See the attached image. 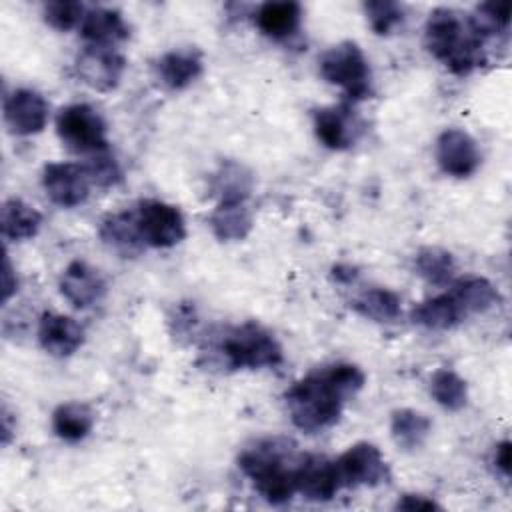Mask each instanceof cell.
<instances>
[{
	"label": "cell",
	"instance_id": "23",
	"mask_svg": "<svg viewBox=\"0 0 512 512\" xmlns=\"http://www.w3.org/2000/svg\"><path fill=\"white\" fill-rule=\"evenodd\" d=\"M448 292L462 306L466 316L486 312L492 306L500 304V294H498L496 286L488 278H482V276L458 278L450 284Z\"/></svg>",
	"mask_w": 512,
	"mask_h": 512
},
{
	"label": "cell",
	"instance_id": "20",
	"mask_svg": "<svg viewBox=\"0 0 512 512\" xmlns=\"http://www.w3.org/2000/svg\"><path fill=\"white\" fill-rule=\"evenodd\" d=\"M252 188H254L252 172L236 160H224L210 180V190L218 198V204L246 202Z\"/></svg>",
	"mask_w": 512,
	"mask_h": 512
},
{
	"label": "cell",
	"instance_id": "21",
	"mask_svg": "<svg viewBox=\"0 0 512 512\" xmlns=\"http://www.w3.org/2000/svg\"><path fill=\"white\" fill-rule=\"evenodd\" d=\"M410 318L414 324L424 326L428 330H450L466 318V312L450 292H444L434 298L418 302L410 310Z\"/></svg>",
	"mask_w": 512,
	"mask_h": 512
},
{
	"label": "cell",
	"instance_id": "33",
	"mask_svg": "<svg viewBox=\"0 0 512 512\" xmlns=\"http://www.w3.org/2000/svg\"><path fill=\"white\" fill-rule=\"evenodd\" d=\"M84 168H86V172L90 176V182L100 186V188L114 186V184H118L122 180L120 166H118V162L114 160V156L108 150L92 154L88 164H84Z\"/></svg>",
	"mask_w": 512,
	"mask_h": 512
},
{
	"label": "cell",
	"instance_id": "17",
	"mask_svg": "<svg viewBox=\"0 0 512 512\" xmlns=\"http://www.w3.org/2000/svg\"><path fill=\"white\" fill-rule=\"evenodd\" d=\"M202 54L194 48H178L162 54L156 62L158 80L170 90L190 86L202 74Z\"/></svg>",
	"mask_w": 512,
	"mask_h": 512
},
{
	"label": "cell",
	"instance_id": "35",
	"mask_svg": "<svg viewBox=\"0 0 512 512\" xmlns=\"http://www.w3.org/2000/svg\"><path fill=\"white\" fill-rule=\"evenodd\" d=\"M18 290V278H16V272L12 270V264H10V258L6 256L4 258V270H2V300L8 302L10 296Z\"/></svg>",
	"mask_w": 512,
	"mask_h": 512
},
{
	"label": "cell",
	"instance_id": "36",
	"mask_svg": "<svg viewBox=\"0 0 512 512\" xmlns=\"http://www.w3.org/2000/svg\"><path fill=\"white\" fill-rule=\"evenodd\" d=\"M494 464L496 468L504 474V476H510V470H512V456H510V442L508 440H502L496 450H494Z\"/></svg>",
	"mask_w": 512,
	"mask_h": 512
},
{
	"label": "cell",
	"instance_id": "28",
	"mask_svg": "<svg viewBox=\"0 0 512 512\" xmlns=\"http://www.w3.org/2000/svg\"><path fill=\"white\" fill-rule=\"evenodd\" d=\"M400 304V296L388 288H368L352 300V308L374 322L398 320Z\"/></svg>",
	"mask_w": 512,
	"mask_h": 512
},
{
	"label": "cell",
	"instance_id": "10",
	"mask_svg": "<svg viewBox=\"0 0 512 512\" xmlns=\"http://www.w3.org/2000/svg\"><path fill=\"white\" fill-rule=\"evenodd\" d=\"M90 186V176L80 164L50 162L42 170V188L46 196L62 208L82 204L90 194Z\"/></svg>",
	"mask_w": 512,
	"mask_h": 512
},
{
	"label": "cell",
	"instance_id": "34",
	"mask_svg": "<svg viewBox=\"0 0 512 512\" xmlns=\"http://www.w3.org/2000/svg\"><path fill=\"white\" fill-rule=\"evenodd\" d=\"M396 508L400 510H434V508H440V504H436L432 498H426L422 494H404Z\"/></svg>",
	"mask_w": 512,
	"mask_h": 512
},
{
	"label": "cell",
	"instance_id": "32",
	"mask_svg": "<svg viewBox=\"0 0 512 512\" xmlns=\"http://www.w3.org/2000/svg\"><path fill=\"white\" fill-rule=\"evenodd\" d=\"M362 8H364L370 28L380 36L390 34L404 18L402 6L398 2H390V0H370V2H364Z\"/></svg>",
	"mask_w": 512,
	"mask_h": 512
},
{
	"label": "cell",
	"instance_id": "8",
	"mask_svg": "<svg viewBox=\"0 0 512 512\" xmlns=\"http://www.w3.org/2000/svg\"><path fill=\"white\" fill-rule=\"evenodd\" d=\"M342 486H378L388 478V466L378 450L370 442H358L342 452L334 460Z\"/></svg>",
	"mask_w": 512,
	"mask_h": 512
},
{
	"label": "cell",
	"instance_id": "22",
	"mask_svg": "<svg viewBox=\"0 0 512 512\" xmlns=\"http://www.w3.org/2000/svg\"><path fill=\"white\" fill-rule=\"evenodd\" d=\"M100 238L108 248L122 254L124 258L136 256L144 248V242L136 228L134 210L116 212V214L106 216L100 224Z\"/></svg>",
	"mask_w": 512,
	"mask_h": 512
},
{
	"label": "cell",
	"instance_id": "7",
	"mask_svg": "<svg viewBox=\"0 0 512 512\" xmlns=\"http://www.w3.org/2000/svg\"><path fill=\"white\" fill-rule=\"evenodd\" d=\"M136 228L144 246L172 248L186 236L182 212L162 200H142L134 208Z\"/></svg>",
	"mask_w": 512,
	"mask_h": 512
},
{
	"label": "cell",
	"instance_id": "2",
	"mask_svg": "<svg viewBox=\"0 0 512 512\" xmlns=\"http://www.w3.org/2000/svg\"><path fill=\"white\" fill-rule=\"evenodd\" d=\"M484 40L470 16L452 8H436L426 20V48L456 76H466L484 64Z\"/></svg>",
	"mask_w": 512,
	"mask_h": 512
},
{
	"label": "cell",
	"instance_id": "25",
	"mask_svg": "<svg viewBox=\"0 0 512 512\" xmlns=\"http://www.w3.org/2000/svg\"><path fill=\"white\" fill-rule=\"evenodd\" d=\"M2 234L6 240L22 242L38 234L42 226V214L20 198H10L2 206Z\"/></svg>",
	"mask_w": 512,
	"mask_h": 512
},
{
	"label": "cell",
	"instance_id": "4",
	"mask_svg": "<svg viewBox=\"0 0 512 512\" xmlns=\"http://www.w3.org/2000/svg\"><path fill=\"white\" fill-rule=\"evenodd\" d=\"M216 352L230 370L274 368L284 360L280 342L256 322L226 328L216 342Z\"/></svg>",
	"mask_w": 512,
	"mask_h": 512
},
{
	"label": "cell",
	"instance_id": "1",
	"mask_svg": "<svg viewBox=\"0 0 512 512\" xmlns=\"http://www.w3.org/2000/svg\"><path fill=\"white\" fill-rule=\"evenodd\" d=\"M364 382V372L348 362L312 370L284 394L292 424L310 434L330 428L338 422L344 404L362 390Z\"/></svg>",
	"mask_w": 512,
	"mask_h": 512
},
{
	"label": "cell",
	"instance_id": "18",
	"mask_svg": "<svg viewBox=\"0 0 512 512\" xmlns=\"http://www.w3.org/2000/svg\"><path fill=\"white\" fill-rule=\"evenodd\" d=\"M80 34L90 46L114 48L130 36V28L118 10L92 8L80 24Z\"/></svg>",
	"mask_w": 512,
	"mask_h": 512
},
{
	"label": "cell",
	"instance_id": "16",
	"mask_svg": "<svg viewBox=\"0 0 512 512\" xmlns=\"http://www.w3.org/2000/svg\"><path fill=\"white\" fill-rule=\"evenodd\" d=\"M38 340L48 354L66 358L84 344V328L70 316L44 312L38 322Z\"/></svg>",
	"mask_w": 512,
	"mask_h": 512
},
{
	"label": "cell",
	"instance_id": "11",
	"mask_svg": "<svg viewBox=\"0 0 512 512\" xmlns=\"http://www.w3.org/2000/svg\"><path fill=\"white\" fill-rule=\"evenodd\" d=\"M480 160L478 144L466 130L446 128L436 138V162L444 174L466 178L478 170Z\"/></svg>",
	"mask_w": 512,
	"mask_h": 512
},
{
	"label": "cell",
	"instance_id": "6",
	"mask_svg": "<svg viewBox=\"0 0 512 512\" xmlns=\"http://www.w3.org/2000/svg\"><path fill=\"white\" fill-rule=\"evenodd\" d=\"M56 132L62 144L76 154H96L108 150L106 122L90 104L64 106L56 116Z\"/></svg>",
	"mask_w": 512,
	"mask_h": 512
},
{
	"label": "cell",
	"instance_id": "24",
	"mask_svg": "<svg viewBox=\"0 0 512 512\" xmlns=\"http://www.w3.org/2000/svg\"><path fill=\"white\" fill-rule=\"evenodd\" d=\"M94 428V412L84 402H64L52 412V430L64 442H80Z\"/></svg>",
	"mask_w": 512,
	"mask_h": 512
},
{
	"label": "cell",
	"instance_id": "3",
	"mask_svg": "<svg viewBox=\"0 0 512 512\" xmlns=\"http://www.w3.org/2000/svg\"><path fill=\"white\" fill-rule=\"evenodd\" d=\"M298 458L292 440L272 436L242 450L238 466L266 502L284 504L296 494Z\"/></svg>",
	"mask_w": 512,
	"mask_h": 512
},
{
	"label": "cell",
	"instance_id": "9",
	"mask_svg": "<svg viewBox=\"0 0 512 512\" xmlns=\"http://www.w3.org/2000/svg\"><path fill=\"white\" fill-rule=\"evenodd\" d=\"M74 70L78 78L98 92L114 90L126 70V60L116 48L108 46H90L86 44L84 50L76 56Z\"/></svg>",
	"mask_w": 512,
	"mask_h": 512
},
{
	"label": "cell",
	"instance_id": "31",
	"mask_svg": "<svg viewBox=\"0 0 512 512\" xmlns=\"http://www.w3.org/2000/svg\"><path fill=\"white\" fill-rule=\"evenodd\" d=\"M86 12L88 10L84 8V4L72 2V0L46 2L44 8H42V16H44L46 24L52 26L54 30H60V32H68V30L80 26Z\"/></svg>",
	"mask_w": 512,
	"mask_h": 512
},
{
	"label": "cell",
	"instance_id": "14",
	"mask_svg": "<svg viewBox=\"0 0 512 512\" xmlns=\"http://www.w3.org/2000/svg\"><path fill=\"white\" fill-rule=\"evenodd\" d=\"M360 132V122L350 104L326 106L314 112V134L330 150L350 148Z\"/></svg>",
	"mask_w": 512,
	"mask_h": 512
},
{
	"label": "cell",
	"instance_id": "13",
	"mask_svg": "<svg viewBox=\"0 0 512 512\" xmlns=\"http://www.w3.org/2000/svg\"><path fill=\"white\" fill-rule=\"evenodd\" d=\"M342 488L334 460L324 456L304 454L296 466V492L314 502H324L336 496Z\"/></svg>",
	"mask_w": 512,
	"mask_h": 512
},
{
	"label": "cell",
	"instance_id": "19",
	"mask_svg": "<svg viewBox=\"0 0 512 512\" xmlns=\"http://www.w3.org/2000/svg\"><path fill=\"white\" fill-rule=\"evenodd\" d=\"M302 20V6L298 2H264L254 14L258 30L272 40H286L296 34Z\"/></svg>",
	"mask_w": 512,
	"mask_h": 512
},
{
	"label": "cell",
	"instance_id": "15",
	"mask_svg": "<svg viewBox=\"0 0 512 512\" xmlns=\"http://www.w3.org/2000/svg\"><path fill=\"white\" fill-rule=\"evenodd\" d=\"M60 294L76 308H90L106 294V280L84 260H74L60 276Z\"/></svg>",
	"mask_w": 512,
	"mask_h": 512
},
{
	"label": "cell",
	"instance_id": "27",
	"mask_svg": "<svg viewBox=\"0 0 512 512\" xmlns=\"http://www.w3.org/2000/svg\"><path fill=\"white\" fill-rule=\"evenodd\" d=\"M430 430H432L430 418L412 408L394 410L390 416L392 440L404 450L420 448L430 436Z\"/></svg>",
	"mask_w": 512,
	"mask_h": 512
},
{
	"label": "cell",
	"instance_id": "5",
	"mask_svg": "<svg viewBox=\"0 0 512 512\" xmlns=\"http://www.w3.org/2000/svg\"><path fill=\"white\" fill-rule=\"evenodd\" d=\"M320 76L344 90V94L356 102L372 94V72L368 58L356 42H340L328 48L318 60Z\"/></svg>",
	"mask_w": 512,
	"mask_h": 512
},
{
	"label": "cell",
	"instance_id": "30",
	"mask_svg": "<svg viewBox=\"0 0 512 512\" xmlns=\"http://www.w3.org/2000/svg\"><path fill=\"white\" fill-rule=\"evenodd\" d=\"M430 394L432 398L450 412H458L468 402V386L464 378H460L450 368H440L430 378Z\"/></svg>",
	"mask_w": 512,
	"mask_h": 512
},
{
	"label": "cell",
	"instance_id": "29",
	"mask_svg": "<svg viewBox=\"0 0 512 512\" xmlns=\"http://www.w3.org/2000/svg\"><path fill=\"white\" fill-rule=\"evenodd\" d=\"M416 272L434 286H446L452 282V276L456 272V262L452 254L438 246H424L416 254Z\"/></svg>",
	"mask_w": 512,
	"mask_h": 512
},
{
	"label": "cell",
	"instance_id": "26",
	"mask_svg": "<svg viewBox=\"0 0 512 512\" xmlns=\"http://www.w3.org/2000/svg\"><path fill=\"white\" fill-rule=\"evenodd\" d=\"M214 236L222 242L244 240L252 230V212L244 202L218 204L208 218Z\"/></svg>",
	"mask_w": 512,
	"mask_h": 512
},
{
	"label": "cell",
	"instance_id": "12",
	"mask_svg": "<svg viewBox=\"0 0 512 512\" xmlns=\"http://www.w3.org/2000/svg\"><path fill=\"white\" fill-rule=\"evenodd\" d=\"M4 120L12 134H38L48 122V102L36 90L18 88L4 98Z\"/></svg>",
	"mask_w": 512,
	"mask_h": 512
},
{
	"label": "cell",
	"instance_id": "37",
	"mask_svg": "<svg viewBox=\"0 0 512 512\" xmlns=\"http://www.w3.org/2000/svg\"><path fill=\"white\" fill-rule=\"evenodd\" d=\"M334 278L338 280V282H352L354 278H356V270L352 268V266H344V264H338V266H334Z\"/></svg>",
	"mask_w": 512,
	"mask_h": 512
}]
</instances>
